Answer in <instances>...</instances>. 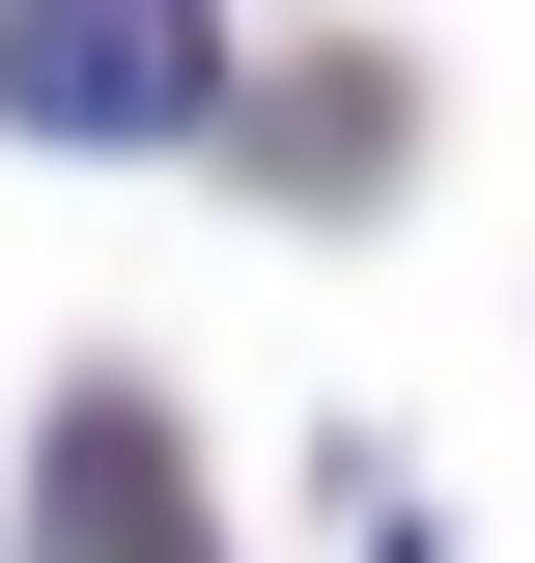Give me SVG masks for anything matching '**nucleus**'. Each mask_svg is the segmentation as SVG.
<instances>
[{
    "label": "nucleus",
    "instance_id": "1",
    "mask_svg": "<svg viewBox=\"0 0 535 563\" xmlns=\"http://www.w3.org/2000/svg\"><path fill=\"white\" fill-rule=\"evenodd\" d=\"M0 113L29 141H198L226 113V0H0Z\"/></svg>",
    "mask_w": 535,
    "mask_h": 563
},
{
    "label": "nucleus",
    "instance_id": "2",
    "mask_svg": "<svg viewBox=\"0 0 535 563\" xmlns=\"http://www.w3.org/2000/svg\"><path fill=\"white\" fill-rule=\"evenodd\" d=\"M29 563H198V479H170L141 395H85L57 451H29Z\"/></svg>",
    "mask_w": 535,
    "mask_h": 563
}]
</instances>
